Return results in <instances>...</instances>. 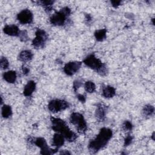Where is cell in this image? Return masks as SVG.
Here are the masks:
<instances>
[{
    "label": "cell",
    "instance_id": "obj_1",
    "mask_svg": "<svg viewBox=\"0 0 155 155\" xmlns=\"http://www.w3.org/2000/svg\"><path fill=\"white\" fill-rule=\"evenodd\" d=\"M113 136V131L110 128L103 127L97 135L91 140L88 145V149L91 154H95L104 148Z\"/></svg>",
    "mask_w": 155,
    "mask_h": 155
},
{
    "label": "cell",
    "instance_id": "obj_2",
    "mask_svg": "<svg viewBox=\"0 0 155 155\" xmlns=\"http://www.w3.org/2000/svg\"><path fill=\"white\" fill-rule=\"evenodd\" d=\"M50 121L52 130L56 133L62 134L67 140L71 142L76 139L77 134L70 129L64 120L58 117H51Z\"/></svg>",
    "mask_w": 155,
    "mask_h": 155
},
{
    "label": "cell",
    "instance_id": "obj_3",
    "mask_svg": "<svg viewBox=\"0 0 155 155\" xmlns=\"http://www.w3.org/2000/svg\"><path fill=\"white\" fill-rule=\"evenodd\" d=\"M83 63L102 76L107 75L108 70L106 65L94 54H90L83 60Z\"/></svg>",
    "mask_w": 155,
    "mask_h": 155
},
{
    "label": "cell",
    "instance_id": "obj_4",
    "mask_svg": "<svg viewBox=\"0 0 155 155\" xmlns=\"http://www.w3.org/2000/svg\"><path fill=\"white\" fill-rule=\"evenodd\" d=\"M70 14L71 9L68 7H64L50 16V22L54 26H63L66 24Z\"/></svg>",
    "mask_w": 155,
    "mask_h": 155
},
{
    "label": "cell",
    "instance_id": "obj_5",
    "mask_svg": "<svg viewBox=\"0 0 155 155\" xmlns=\"http://www.w3.org/2000/svg\"><path fill=\"white\" fill-rule=\"evenodd\" d=\"M27 142L31 145H35L36 146L38 147L41 149L40 153L41 154H53L56 153L58 150V148H50L48 147L45 139L41 137H33L28 136L27 139Z\"/></svg>",
    "mask_w": 155,
    "mask_h": 155
},
{
    "label": "cell",
    "instance_id": "obj_6",
    "mask_svg": "<svg viewBox=\"0 0 155 155\" xmlns=\"http://www.w3.org/2000/svg\"><path fill=\"white\" fill-rule=\"evenodd\" d=\"M70 122L73 124L78 132L84 134L87 130V124L84 116L78 112H73L70 116Z\"/></svg>",
    "mask_w": 155,
    "mask_h": 155
},
{
    "label": "cell",
    "instance_id": "obj_7",
    "mask_svg": "<svg viewBox=\"0 0 155 155\" xmlns=\"http://www.w3.org/2000/svg\"><path fill=\"white\" fill-rule=\"evenodd\" d=\"M48 40V35L45 30L38 28L35 31V37L32 40V47L35 49L43 48Z\"/></svg>",
    "mask_w": 155,
    "mask_h": 155
},
{
    "label": "cell",
    "instance_id": "obj_8",
    "mask_svg": "<svg viewBox=\"0 0 155 155\" xmlns=\"http://www.w3.org/2000/svg\"><path fill=\"white\" fill-rule=\"evenodd\" d=\"M47 107L50 111L53 113H56L68 108L69 107V104L65 100L55 99L51 100L48 102Z\"/></svg>",
    "mask_w": 155,
    "mask_h": 155
},
{
    "label": "cell",
    "instance_id": "obj_9",
    "mask_svg": "<svg viewBox=\"0 0 155 155\" xmlns=\"http://www.w3.org/2000/svg\"><path fill=\"white\" fill-rule=\"evenodd\" d=\"M16 18L19 22L22 24H30L33 22V15L29 9L25 8L17 15Z\"/></svg>",
    "mask_w": 155,
    "mask_h": 155
},
{
    "label": "cell",
    "instance_id": "obj_10",
    "mask_svg": "<svg viewBox=\"0 0 155 155\" xmlns=\"http://www.w3.org/2000/svg\"><path fill=\"white\" fill-rule=\"evenodd\" d=\"M82 62L80 61H70L66 63L63 68L64 72L68 76H73L80 69Z\"/></svg>",
    "mask_w": 155,
    "mask_h": 155
},
{
    "label": "cell",
    "instance_id": "obj_11",
    "mask_svg": "<svg viewBox=\"0 0 155 155\" xmlns=\"http://www.w3.org/2000/svg\"><path fill=\"white\" fill-rule=\"evenodd\" d=\"M107 106L102 103H99L96 105L95 110V117L99 122H104L106 117Z\"/></svg>",
    "mask_w": 155,
    "mask_h": 155
},
{
    "label": "cell",
    "instance_id": "obj_12",
    "mask_svg": "<svg viewBox=\"0 0 155 155\" xmlns=\"http://www.w3.org/2000/svg\"><path fill=\"white\" fill-rule=\"evenodd\" d=\"M3 31L5 35L8 36L18 37L21 30L17 25L12 24L5 25L3 28Z\"/></svg>",
    "mask_w": 155,
    "mask_h": 155
},
{
    "label": "cell",
    "instance_id": "obj_13",
    "mask_svg": "<svg viewBox=\"0 0 155 155\" xmlns=\"http://www.w3.org/2000/svg\"><path fill=\"white\" fill-rule=\"evenodd\" d=\"M36 87V82L34 81H29L25 85L23 90V94L26 97H30L35 91Z\"/></svg>",
    "mask_w": 155,
    "mask_h": 155
},
{
    "label": "cell",
    "instance_id": "obj_14",
    "mask_svg": "<svg viewBox=\"0 0 155 155\" xmlns=\"http://www.w3.org/2000/svg\"><path fill=\"white\" fill-rule=\"evenodd\" d=\"M65 142V137L61 134L56 133L52 138L51 145L56 147V148H59L61 147Z\"/></svg>",
    "mask_w": 155,
    "mask_h": 155
},
{
    "label": "cell",
    "instance_id": "obj_15",
    "mask_svg": "<svg viewBox=\"0 0 155 155\" xmlns=\"http://www.w3.org/2000/svg\"><path fill=\"white\" fill-rule=\"evenodd\" d=\"M33 57V53L29 50H24L21 51L18 55V60L22 62H27L32 59Z\"/></svg>",
    "mask_w": 155,
    "mask_h": 155
},
{
    "label": "cell",
    "instance_id": "obj_16",
    "mask_svg": "<svg viewBox=\"0 0 155 155\" xmlns=\"http://www.w3.org/2000/svg\"><path fill=\"white\" fill-rule=\"evenodd\" d=\"M116 94V89L111 85H105L102 88V95L105 98H111Z\"/></svg>",
    "mask_w": 155,
    "mask_h": 155
},
{
    "label": "cell",
    "instance_id": "obj_17",
    "mask_svg": "<svg viewBox=\"0 0 155 155\" xmlns=\"http://www.w3.org/2000/svg\"><path fill=\"white\" fill-rule=\"evenodd\" d=\"M2 77L4 79L10 84H13L16 82L17 78V74L15 71L9 70L3 73Z\"/></svg>",
    "mask_w": 155,
    "mask_h": 155
},
{
    "label": "cell",
    "instance_id": "obj_18",
    "mask_svg": "<svg viewBox=\"0 0 155 155\" xmlns=\"http://www.w3.org/2000/svg\"><path fill=\"white\" fill-rule=\"evenodd\" d=\"M35 2L36 3L37 5L41 6L46 12L49 13L53 9V5L54 1L47 0V1H38Z\"/></svg>",
    "mask_w": 155,
    "mask_h": 155
},
{
    "label": "cell",
    "instance_id": "obj_19",
    "mask_svg": "<svg viewBox=\"0 0 155 155\" xmlns=\"http://www.w3.org/2000/svg\"><path fill=\"white\" fill-rule=\"evenodd\" d=\"M154 113V107L150 105L147 104L145 105L142 109V114L144 117H151Z\"/></svg>",
    "mask_w": 155,
    "mask_h": 155
},
{
    "label": "cell",
    "instance_id": "obj_20",
    "mask_svg": "<svg viewBox=\"0 0 155 155\" xmlns=\"http://www.w3.org/2000/svg\"><path fill=\"white\" fill-rule=\"evenodd\" d=\"M94 36L97 41H103L107 37V29L102 28L96 30L94 33Z\"/></svg>",
    "mask_w": 155,
    "mask_h": 155
},
{
    "label": "cell",
    "instance_id": "obj_21",
    "mask_svg": "<svg viewBox=\"0 0 155 155\" xmlns=\"http://www.w3.org/2000/svg\"><path fill=\"white\" fill-rule=\"evenodd\" d=\"M1 114L4 118H8L12 115V110L10 105L4 104L2 107Z\"/></svg>",
    "mask_w": 155,
    "mask_h": 155
},
{
    "label": "cell",
    "instance_id": "obj_22",
    "mask_svg": "<svg viewBox=\"0 0 155 155\" xmlns=\"http://www.w3.org/2000/svg\"><path fill=\"white\" fill-rule=\"evenodd\" d=\"M84 88L85 90L88 93H92L95 91L96 85L92 81H88L85 82L84 84Z\"/></svg>",
    "mask_w": 155,
    "mask_h": 155
},
{
    "label": "cell",
    "instance_id": "obj_23",
    "mask_svg": "<svg viewBox=\"0 0 155 155\" xmlns=\"http://www.w3.org/2000/svg\"><path fill=\"white\" fill-rule=\"evenodd\" d=\"M122 128L125 131H129L133 129V124L130 120H125L122 125Z\"/></svg>",
    "mask_w": 155,
    "mask_h": 155
},
{
    "label": "cell",
    "instance_id": "obj_24",
    "mask_svg": "<svg viewBox=\"0 0 155 155\" xmlns=\"http://www.w3.org/2000/svg\"><path fill=\"white\" fill-rule=\"evenodd\" d=\"M18 38L22 42H27L28 40V33L26 30H21Z\"/></svg>",
    "mask_w": 155,
    "mask_h": 155
},
{
    "label": "cell",
    "instance_id": "obj_25",
    "mask_svg": "<svg viewBox=\"0 0 155 155\" xmlns=\"http://www.w3.org/2000/svg\"><path fill=\"white\" fill-rule=\"evenodd\" d=\"M8 66H9V62L7 59L5 57L2 56L0 61V67L1 69L5 70L8 67Z\"/></svg>",
    "mask_w": 155,
    "mask_h": 155
},
{
    "label": "cell",
    "instance_id": "obj_26",
    "mask_svg": "<svg viewBox=\"0 0 155 155\" xmlns=\"http://www.w3.org/2000/svg\"><path fill=\"white\" fill-rule=\"evenodd\" d=\"M133 140V137L132 136H131L130 134H128L124 139V147H127L128 145H130Z\"/></svg>",
    "mask_w": 155,
    "mask_h": 155
},
{
    "label": "cell",
    "instance_id": "obj_27",
    "mask_svg": "<svg viewBox=\"0 0 155 155\" xmlns=\"http://www.w3.org/2000/svg\"><path fill=\"white\" fill-rule=\"evenodd\" d=\"M82 85V81L79 79H77L74 81L73 84V88L75 92H76L77 90Z\"/></svg>",
    "mask_w": 155,
    "mask_h": 155
},
{
    "label": "cell",
    "instance_id": "obj_28",
    "mask_svg": "<svg viewBox=\"0 0 155 155\" xmlns=\"http://www.w3.org/2000/svg\"><path fill=\"white\" fill-rule=\"evenodd\" d=\"M111 5L114 7V8H117L118 7L119 5H120L122 1H110Z\"/></svg>",
    "mask_w": 155,
    "mask_h": 155
},
{
    "label": "cell",
    "instance_id": "obj_29",
    "mask_svg": "<svg viewBox=\"0 0 155 155\" xmlns=\"http://www.w3.org/2000/svg\"><path fill=\"white\" fill-rule=\"evenodd\" d=\"M77 98L78 99V100L79 101H81V102H85V101H86V99H85V97L84 95L82 94H77Z\"/></svg>",
    "mask_w": 155,
    "mask_h": 155
},
{
    "label": "cell",
    "instance_id": "obj_30",
    "mask_svg": "<svg viewBox=\"0 0 155 155\" xmlns=\"http://www.w3.org/2000/svg\"><path fill=\"white\" fill-rule=\"evenodd\" d=\"M22 71L23 74H25V75H26V74H27L29 73L30 70L28 69V67H27L23 65V66L22 67Z\"/></svg>",
    "mask_w": 155,
    "mask_h": 155
},
{
    "label": "cell",
    "instance_id": "obj_31",
    "mask_svg": "<svg viewBox=\"0 0 155 155\" xmlns=\"http://www.w3.org/2000/svg\"><path fill=\"white\" fill-rule=\"evenodd\" d=\"M85 21H86L87 22H90V21H91V16L90 15H88V14L86 15H85Z\"/></svg>",
    "mask_w": 155,
    "mask_h": 155
},
{
    "label": "cell",
    "instance_id": "obj_32",
    "mask_svg": "<svg viewBox=\"0 0 155 155\" xmlns=\"http://www.w3.org/2000/svg\"><path fill=\"white\" fill-rule=\"evenodd\" d=\"M60 154H70L71 153L67 151V150H64V151H61L60 153H59Z\"/></svg>",
    "mask_w": 155,
    "mask_h": 155
}]
</instances>
